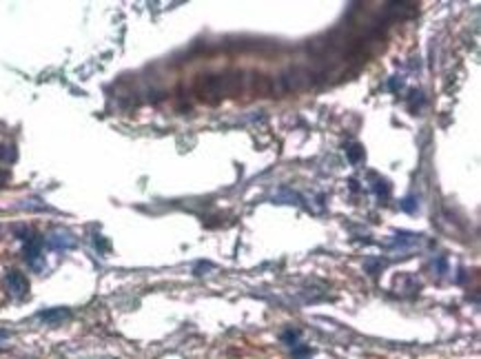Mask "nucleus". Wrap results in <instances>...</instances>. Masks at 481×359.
<instances>
[{
    "label": "nucleus",
    "instance_id": "f257e3e1",
    "mask_svg": "<svg viewBox=\"0 0 481 359\" xmlns=\"http://www.w3.org/2000/svg\"><path fill=\"white\" fill-rule=\"evenodd\" d=\"M47 246L51 251H69L76 246V237L65 228H55L47 235Z\"/></svg>",
    "mask_w": 481,
    "mask_h": 359
},
{
    "label": "nucleus",
    "instance_id": "f03ea898",
    "mask_svg": "<svg viewBox=\"0 0 481 359\" xmlns=\"http://www.w3.org/2000/svg\"><path fill=\"white\" fill-rule=\"evenodd\" d=\"M5 286L14 297H25L29 293V282L20 271H9L5 275Z\"/></svg>",
    "mask_w": 481,
    "mask_h": 359
},
{
    "label": "nucleus",
    "instance_id": "7ed1b4c3",
    "mask_svg": "<svg viewBox=\"0 0 481 359\" xmlns=\"http://www.w3.org/2000/svg\"><path fill=\"white\" fill-rule=\"evenodd\" d=\"M36 317L40 319V322L49 324V326H58V324L67 322V319L71 317V311H69V308H47V311L38 313Z\"/></svg>",
    "mask_w": 481,
    "mask_h": 359
},
{
    "label": "nucleus",
    "instance_id": "20e7f679",
    "mask_svg": "<svg viewBox=\"0 0 481 359\" xmlns=\"http://www.w3.org/2000/svg\"><path fill=\"white\" fill-rule=\"evenodd\" d=\"M14 158H16L14 147H0V160H3V162H9V160H14Z\"/></svg>",
    "mask_w": 481,
    "mask_h": 359
},
{
    "label": "nucleus",
    "instance_id": "39448f33",
    "mask_svg": "<svg viewBox=\"0 0 481 359\" xmlns=\"http://www.w3.org/2000/svg\"><path fill=\"white\" fill-rule=\"evenodd\" d=\"M375 191H377L379 195H384V198H388V195H390V187H388L386 180H379V182L375 184Z\"/></svg>",
    "mask_w": 481,
    "mask_h": 359
},
{
    "label": "nucleus",
    "instance_id": "423d86ee",
    "mask_svg": "<svg viewBox=\"0 0 481 359\" xmlns=\"http://www.w3.org/2000/svg\"><path fill=\"white\" fill-rule=\"evenodd\" d=\"M346 151H348V158H350V162H357V160H359L362 155H364V151H362L359 147H357V144H355V147H350V149H346Z\"/></svg>",
    "mask_w": 481,
    "mask_h": 359
},
{
    "label": "nucleus",
    "instance_id": "0eeeda50",
    "mask_svg": "<svg viewBox=\"0 0 481 359\" xmlns=\"http://www.w3.org/2000/svg\"><path fill=\"white\" fill-rule=\"evenodd\" d=\"M282 339L286 341L288 346H295V341H297V333H295V330H286V333L282 335Z\"/></svg>",
    "mask_w": 481,
    "mask_h": 359
},
{
    "label": "nucleus",
    "instance_id": "6e6552de",
    "mask_svg": "<svg viewBox=\"0 0 481 359\" xmlns=\"http://www.w3.org/2000/svg\"><path fill=\"white\" fill-rule=\"evenodd\" d=\"M401 209L408 211V213H412L417 209V204H415V198H406L404 202H401Z\"/></svg>",
    "mask_w": 481,
    "mask_h": 359
},
{
    "label": "nucleus",
    "instance_id": "1a4fd4ad",
    "mask_svg": "<svg viewBox=\"0 0 481 359\" xmlns=\"http://www.w3.org/2000/svg\"><path fill=\"white\" fill-rule=\"evenodd\" d=\"M96 246H100V249H102V251H104V249H109V244H107V242H102V240H100V237H96Z\"/></svg>",
    "mask_w": 481,
    "mask_h": 359
},
{
    "label": "nucleus",
    "instance_id": "9d476101",
    "mask_svg": "<svg viewBox=\"0 0 481 359\" xmlns=\"http://www.w3.org/2000/svg\"><path fill=\"white\" fill-rule=\"evenodd\" d=\"M7 335H9L7 330H0V339H3V337H7Z\"/></svg>",
    "mask_w": 481,
    "mask_h": 359
}]
</instances>
